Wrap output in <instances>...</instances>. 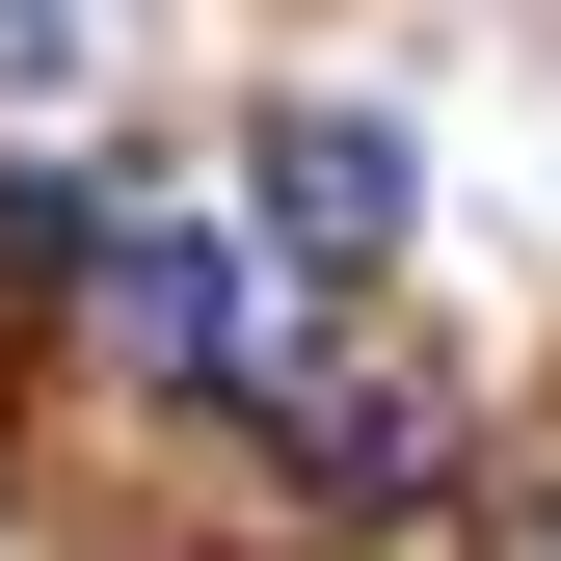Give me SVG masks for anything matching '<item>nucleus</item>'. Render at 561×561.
Wrapping results in <instances>:
<instances>
[{
	"label": "nucleus",
	"mask_w": 561,
	"mask_h": 561,
	"mask_svg": "<svg viewBox=\"0 0 561 561\" xmlns=\"http://www.w3.org/2000/svg\"><path fill=\"white\" fill-rule=\"evenodd\" d=\"M107 347H134V375H241V347H267V321H241V241L134 215V241H107Z\"/></svg>",
	"instance_id": "nucleus-2"
},
{
	"label": "nucleus",
	"mask_w": 561,
	"mask_h": 561,
	"mask_svg": "<svg viewBox=\"0 0 561 561\" xmlns=\"http://www.w3.org/2000/svg\"><path fill=\"white\" fill-rule=\"evenodd\" d=\"M267 241L295 267H401V134L375 107H267Z\"/></svg>",
	"instance_id": "nucleus-1"
}]
</instances>
